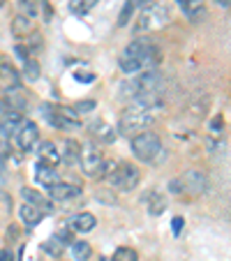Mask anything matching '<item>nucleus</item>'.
<instances>
[{
	"mask_svg": "<svg viewBox=\"0 0 231 261\" xmlns=\"http://www.w3.org/2000/svg\"><path fill=\"white\" fill-rule=\"evenodd\" d=\"M176 3L192 23H199L206 19V3L203 0H176Z\"/></svg>",
	"mask_w": 231,
	"mask_h": 261,
	"instance_id": "13",
	"label": "nucleus"
},
{
	"mask_svg": "<svg viewBox=\"0 0 231 261\" xmlns=\"http://www.w3.org/2000/svg\"><path fill=\"white\" fill-rule=\"evenodd\" d=\"M217 3H220L222 7H229V5H231V0H217Z\"/></svg>",
	"mask_w": 231,
	"mask_h": 261,
	"instance_id": "43",
	"label": "nucleus"
},
{
	"mask_svg": "<svg viewBox=\"0 0 231 261\" xmlns=\"http://www.w3.org/2000/svg\"><path fill=\"white\" fill-rule=\"evenodd\" d=\"M72 256L74 261H88L93 256V247L86 241H74L72 243Z\"/></svg>",
	"mask_w": 231,
	"mask_h": 261,
	"instance_id": "25",
	"label": "nucleus"
},
{
	"mask_svg": "<svg viewBox=\"0 0 231 261\" xmlns=\"http://www.w3.org/2000/svg\"><path fill=\"white\" fill-rule=\"evenodd\" d=\"M12 88H21V72L14 65L0 60V90H12Z\"/></svg>",
	"mask_w": 231,
	"mask_h": 261,
	"instance_id": "11",
	"label": "nucleus"
},
{
	"mask_svg": "<svg viewBox=\"0 0 231 261\" xmlns=\"http://www.w3.org/2000/svg\"><path fill=\"white\" fill-rule=\"evenodd\" d=\"M169 192H173V194H183L181 178H176V180H171V182H169Z\"/></svg>",
	"mask_w": 231,
	"mask_h": 261,
	"instance_id": "37",
	"label": "nucleus"
},
{
	"mask_svg": "<svg viewBox=\"0 0 231 261\" xmlns=\"http://www.w3.org/2000/svg\"><path fill=\"white\" fill-rule=\"evenodd\" d=\"M130 146H132V153L137 160H141V162H160L162 160V141H160V137L155 132H141V134H134L132 141H130Z\"/></svg>",
	"mask_w": 231,
	"mask_h": 261,
	"instance_id": "3",
	"label": "nucleus"
},
{
	"mask_svg": "<svg viewBox=\"0 0 231 261\" xmlns=\"http://www.w3.org/2000/svg\"><path fill=\"white\" fill-rule=\"evenodd\" d=\"M14 54L19 56L21 60H28V58H33V54H30V51H28V46H25V44H16V46H14Z\"/></svg>",
	"mask_w": 231,
	"mask_h": 261,
	"instance_id": "34",
	"label": "nucleus"
},
{
	"mask_svg": "<svg viewBox=\"0 0 231 261\" xmlns=\"http://www.w3.org/2000/svg\"><path fill=\"white\" fill-rule=\"evenodd\" d=\"M95 224H97V217L93 215V213L84 211V213H76V215L69 220V229H72L74 233H88L95 229Z\"/></svg>",
	"mask_w": 231,
	"mask_h": 261,
	"instance_id": "14",
	"label": "nucleus"
},
{
	"mask_svg": "<svg viewBox=\"0 0 231 261\" xmlns=\"http://www.w3.org/2000/svg\"><path fill=\"white\" fill-rule=\"evenodd\" d=\"M5 104L12 109V111H21L23 114V109L28 107V95L23 93L21 88H12V90H7L5 93Z\"/></svg>",
	"mask_w": 231,
	"mask_h": 261,
	"instance_id": "18",
	"label": "nucleus"
},
{
	"mask_svg": "<svg viewBox=\"0 0 231 261\" xmlns=\"http://www.w3.org/2000/svg\"><path fill=\"white\" fill-rule=\"evenodd\" d=\"M14 137H16V146L23 153H30V150H35V148L40 146V127L33 120H23V125L16 129Z\"/></svg>",
	"mask_w": 231,
	"mask_h": 261,
	"instance_id": "9",
	"label": "nucleus"
},
{
	"mask_svg": "<svg viewBox=\"0 0 231 261\" xmlns=\"http://www.w3.org/2000/svg\"><path fill=\"white\" fill-rule=\"evenodd\" d=\"M181 231H183V217L178 215V217H173V222H171V233L173 236H178Z\"/></svg>",
	"mask_w": 231,
	"mask_h": 261,
	"instance_id": "36",
	"label": "nucleus"
},
{
	"mask_svg": "<svg viewBox=\"0 0 231 261\" xmlns=\"http://www.w3.org/2000/svg\"><path fill=\"white\" fill-rule=\"evenodd\" d=\"M35 180L40 182V185H44V188H49V185L58 182V171L54 167H46V164L37 162V167H35Z\"/></svg>",
	"mask_w": 231,
	"mask_h": 261,
	"instance_id": "21",
	"label": "nucleus"
},
{
	"mask_svg": "<svg viewBox=\"0 0 231 261\" xmlns=\"http://www.w3.org/2000/svg\"><path fill=\"white\" fill-rule=\"evenodd\" d=\"M90 132H93V137L99 139L102 143H111L113 139H116V132H113V129L109 127L107 123H99V120L90 125Z\"/></svg>",
	"mask_w": 231,
	"mask_h": 261,
	"instance_id": "24",
	"label": "nucleus"
},
{
	"mask_svg": "<svg viewBox=\"0 0 231 261\" xmlns=\"http://www.w3.org/2000/svg\"><path fill=\"white\" fill-rule=\"evenodd\" d=\"M40 76H42V67H40V63H37L35 58L23 60L21 79H25V81H30V84H35V81H40Z\"/></svg>",
	"mask_w": 231,
	"mask_h": 261,
	"instance_id": "22",
	"label": "nucleus"
},
{
	"mask_svg": "<svg viewBox=\"0 0 231 261\" xmlns=\"http://www.w3.org/2000/svg\"><path fill=\"white\" fill-rule=\"evenodd\" d=\"M167 21H169V10L164 5L155 3V5H150V7H143L141 16H139V23H137V35L162 28Z\"/></svg>",
	"mask_w": 231,
	"mask_h": 261,
	"instance_id": "6",
	"label": "nucleus"
},
{
	"mask_svg": "<svg viewBox=\"0 0 231 261\" xmlns=\"http://www.w3.org/2000/svg\"><path fill=\"white\" fill-rule=\"evenodd\" d=\"M7 111H12V109L5 104V99H0V118H3V116H5Z\"/></svg>",
	"mask_w": 231,
	"mask_h": 261,
	"instance_id": "42",
	"label": "nucleus"
},
{
	"mask_svg": "<svg viewBox=\"0 0 231 261\" xmlns=\"http://www.w3.org/2000/svg\"><path fill=\"white\" fill-rule=\"evenodd\" d=\"M21 197H23L25 203H33V206H37L42 213H51L54 211V206H51V201L44 197V194H40L37 190L33 188H21Z\"/></svg>",
	"mask_w": 231,
	"mask_h": 261,
	"instance_id": "16",
	"label": "nucleus"
},
{
	"mask_svg": "<svg viewBox=\"0 0 231 261\" xmlns=\"http://www.w3.org/2000/svg\"><path fill=\"white\" fill-rule=\"evenodd\" d=\"M42 116L46 118V123L54 125L56 129H79L81 120L79 114L72 107H60V104H44L42 107Z\"/></svg>",
	"mask_w": 231,
	"mask_h": 261,
	"instance_id": "4",
	"label": "nucleus"
},
{
	"mask_svg": "<svg viewBox=\"0 0 231 261\" xmlns=\"http://www.w3.org/2000/svg\"><path fill=\"white\" fill-rule=\"evenodd\" d=\"M102 162H104L102 150H99L93 141H86L84 146H81V153H79V164H81L84 176L97 178L99 176V169H102Z\"/></svg>",
	"mask_w": 231,
	"mask_h": 261,
	"instance_id": "7",
	"label": "nucleus"
},
{
	"mask_svg": "<svg viewBox=\"0 0 231 261\" xmlns=\"http://www.w3.org/2000/svg\"><path fill=\"white\" fill-rule=\"evenodd\" d=\"M160 63V49L150 44L148 40H134L132 44L125 46V51L118 58V67L125 74H134L143 67H152Z\"/></svg>",
	"mask_w": 231,
	"mask_h": 261,
	"instance_id": "1",
	"label": "nucleus"
},
{
	"mask_svg": "<svg viewBox=\"0 0 231 261\" xmlns=\"http://www.w3.org/2000/svg\"><path fill=\"white\" fill-rule=\"evenodd\" d=\"M116 169H118V160H104L97 178H102V180H109V178L113 176V171H116Z\"/></svg>",
	"mask_w": 231,
	"mask_h": 261,
	"instance_id": "31",
	"label": "nucleus"
},
{
	"mask_svg": "<svg viewBox=\"0 0 231 261\" xmlns=\"http://www.w3.org/2000/svg\"><path fill=\"white\" fill-rule=\"evenodd\" d=\"M25 46H28L30 54H33V51H42V46H44V37H42L37 30H33V33L28 35V40H25Z\"/></svg>",
	"mask_w": 231,
	"mask_h": 261,
	"instance_id": "29",
	"label": "nucleus"
},
{
	"mask_svg": "<svg viewBox=\"0 0 231 261\" xmlns=\"http://www.w3.org/2000/svg\"><path fill=\"white\" fill-rule=\"evenodd\" d=\"M134 10H137V3H134V0H127V3L123 5V10H120V14H118V25H120V28H123V25H127L130 21H132Z\"/></svg>",
	"mask_w": 231,
	"mask_h": 261,
	"instance_id": "27",
	"label": "nucleus"
},
{
	"mask_svg": "<svg viewBox=\"0 0 231 261\" xmlns=\"http://www.w3.org/2000/svg\"><path fill=\"white\" fill-rule=\"evenodd\" d=\"M49 197L56 199V201H69V199H76L81 194V188L79 185H74V182H54V185H49Z\"/></svg>",
	"mask_w": 231,
	"mask_h": 261,
	"instance_id": "12",
	"label": "nucleus"
},
{
	"mask_svg": "<svg viewBox=\"0 0 231 261\" xmlns=\"http://www.w3.org/2000/svg\"><path fill=\"white\" fill-rule=\"evenodd\" d=\"M79 153H81V143L76 139H65L63 150H60V162L65 164L79 162Z\"/></svg>",
	"mask_w": 231,
	"mask_h": 261,
	"instance_id": "19",
	"label": "nucleus"
},
{
	"mask_svg": "<svg viewBox=\"0 0 231 261\" xmlns=\"http://www.w3.org/2000/svg\"><path fill=\"white\" fill-rule=\"evenodd\" d=\"M109 182H111L113 190H118V192H132L139 182H141V171L130 162H118V169L113 171Z\"/></svg>",
	"mask_w": 231,
	"mask_h": 261,
	"instance_id": "5",
	"label": "nucleus"
},
{
	"mask_svg": "<svg viewBox=\"0 0 231 261\" xmlns=\"http://www.w3.org/2000/svg\"><path fill=\"white\" fill-rule=\"evenodd\" d=\"M33 30H35V25H33V19H30V16H23V14L14 16V21H12V35H14V37L23 40V37H28Z\"/></svg>",
	"mask_w": 231,
	"mask_h": 261,
	"instance_id": "20",
	"label": "nucleus"
},
{
	"mask_svg": "<svg viewBox=\"0 0 231 261\" xmlns=\"http://www.w3.org/2000/svg\"><path fill=\"white\" fill-rule=\"evenodd\" d=\"M97 3H99V0H74L72 12H74V14H88V12L93 10Z\"/></svg>",
	"mask_w": 231,
	"mask_h": 261,
	"instance_id": "30",
	"label": "nucleus"
},
{
	"mask_svg": "<svg viewBox=\"0 0 231 261\" xmlns=\"http://www.w3.org/2000/svg\"><path fill=\"white\" fill-rule=\"evenodd\" d=\"M51 19H54V10H51V5H49V3H44V21H46V23H49Z\"/></svg>",
	"mask_w": 231,
	"mask_h": 261,
	"instance_id": "40",
	"label": "nucleus"
},
{
	"mask_svg": "<svg viewBox=\"0 0 231 261\" xmlns=\"http://www.w3.org/2000/svg\"><path fill=\"white\" fill-rule=\"evenodd\" d=\"M95 79V74H84V72H79V74H76V81H86V84H90V81H93Z\"/></svg>",
	"mask_w": 231,
	"mask_h": 261,
	"instance_id": "39",
	"label": "nucleus"
},
{
	"mask_svg": "<svg viewBox=\"0 0 231 261\" xmlns=\"http://www.w3.org/2000/svg\"><path fill=\"white\" fill-rule=\"evenodd\" d=\"M95 107H97V104H95L93 99H86V102H76L72 109L76 114H88V111H95Z\"/></svg>",
	"mask_w": 231,
	"mask_h": 261,
	"instance_id": "33",
	"label": "nucleus"
},
{
	"mask_svg": "<svg viewBox=\"0 0 231 261\" xmlns=\"http://www.w3.org/2000/svg\"><path fill=\"white\" fill-rule=\"evenodd\" d=\"M222 123H224V120H222V116L217 114L215 118L211 120V132H213V134H220V132H222Z\"/></svg>",
	"mask_w": 231,
	"mask_h": 261,
	"instance_id": "35",
	"label": "nucleus"
},
{
	"mask_svg": "<svg viewBox=\"0 0 231 261\" xmlns=\"http://www.w3.org/2000/svg\"><path fill=\"white\" fill-rule=\"evenodd\" d=\"M42 252H46V254L54 256V259H60V256L65 254V243L54 233V236H51L49 241L42 243Z\"/></svg>",
	"mask_w": 231,
	"mask_h": 261,
	"instance_id": "23",
	"label": "nucleus"
},
{
	"mask_svg": "<svg viewBox=\"0 0 231 261\" xmlns=\"http://www.w3.org/2000/svg\"><path fill=\"white\" fill-rule=\"evenodd\" d=\"M19 215H21V222H23L28 229H35L37 224L42 222V217H44V213L40 211L37 206H33V203H23V206L19 208Z\"/></svg>",
	"mask_w": 231,
	"mask_h": 261,
	"instance_id": "17",
	"label": "nucleus"
},
{
	"mask_svg": "<svg viewBox=\"0 0 231 261\" xmlns=\"http://www.w3.org/2000/svg\"><path fill=\"white\" fill-rule=\"evenodd\" d=\"M164 211H167V199L158 192L148 194V213H150V215H162Z\"/></svg>",
	"mask_w": 231,
	"mask_h": 261,
	"instance_id": "26",
	"label": "nucleus"
},
{
	"mask_svg": "<svg viewBox=\"0 0 231 261\" xmlns=\"http://www.w3.org/2000/svg\"><path fill=\"white\" fill-rule=\"evenodd\" d=\"M111 261H139V254L134 247H118V250L113 252Z\"/></svg>",
	"mask_w": 231,
	"mask_h": 261,
	"instance_id": "28",
	"label": "nucleus"
},
{
	"mask_svg": "<svg viewBox=\"0 0 231 261\" xmlns=\"http://www.w3.org/2000/svg\"><path fill=\"white\" fill-rule=\"evenodd\" d=\"M7 150H12V148L7 146V141H0V158H5Z\"/></svg>",
	"mask_w": 231,
	"mask_h": 261,
	"instance_id": "41",
	"label": "nucleus"
},
{
	"mask_svg": "<svg viewBox=\"0 0 231 261\" xmlns=\"http://www.w3.org/2000/svg\"><path fill=\"white\" fill-rule=\"evenodd\" d=\"M134 88H137V93H143V90H160L162 88V74L158 72V69H146V72H141L137 76V79H132Z\"/></svg>",
	"mask_w": 231,
	"mask_h": 261,
	"instance_id": "10",
	"label": "nucleus"
},
{
	"mask_svg": "<svg viewBox=\"0 0 231 261\" xmlns=\"http://www.w3.org/2000/svg\"><path fill=\"white\" fill-rule=\"evenodd\" d=\"M0 261H14V254H12V250H0Z\"/></svg>",
	"mask_w": 231,
	"mask_h": 261,
	"instance_id": "38",
	"label": "nucleus"
},
{
	"mask_svg": "<svg viewBox=\"0 0 231 261\" xmlns=\"http://www.w3.org/2000/svg\"><path fill=\"white\" fill-rule=\"evenodd\" d=\"M155 123V111L152 109H146V107H132L123 109L118 116V132L120 134H141L146 127Z\"/></svg>",
	"mask_w": 231,
	"mask_h": 261,
	"instance_id": "2",
	"label": "nucleus"
},
{
	"mask_svg": "<svg viewBox=\"0 0 231 261\" xmlns=\"http://www.w3.org/2000/svg\"><path fill=\"white\" fill-rule=\"evenodd\" d=\"M181 185H183V192L199 197V194H203L208 190V176L201 169H187L181 176Z\"/></svg>",
	"mask_w": 231,
	"mask_h": 261,
	"instance_id": "8",
	"label": "nucleus"
},
{
	"mask_svg": "<svg viewBox=\"0 0 231 261\" xmlns=\"http://www.w3.org/2000/svg\"><path fill=\"white\" fill-rule=\"evenodd\" d=\"M40 150H37V155H40V162L42 164H46V167H58L60 164V150H58V146H56L54 141H44V143H40Z\"/></svg>",
	"mask_w": 231,
	"mask_h": 261,
	"instance_id": "15",
	"label": "nucleus"
},
{
	"mask_svg": "<svg viewBox=\"0 0 231 261\" xmlns=\"http://www.w3.org/2000/svg\"><path fill=\"white\" fill-rule=\"evenodd\" d=\"M19 10H21L23 16H30V19H33L35 12H37V7H35L33 0H19Z\"/></svg>",
	"mask_w": 231,
	"mask_h": 261,
	"instance_id": "32",
	"label": "nucleus"
}]
</instances>
